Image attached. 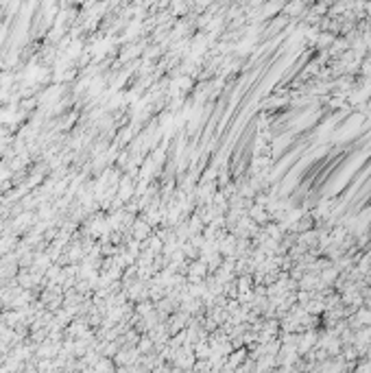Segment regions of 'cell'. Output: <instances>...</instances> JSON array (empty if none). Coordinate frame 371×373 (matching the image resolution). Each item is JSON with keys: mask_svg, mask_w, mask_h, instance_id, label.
<instances>
[{"mask_svg": "<svg viewBox=\"0 0 371 373\" xmlns=\"http://www.w3.org/2000/svg\"><path fill=\"white\" fill-rule=\"evenodd\" d=\"M358 373H371V364H369V362L360 364V367H358Z\"/></svg>", "mask_w": 371, "mask_h": 373, "instance_id": "1", "label": "cell"}]
</instances>
